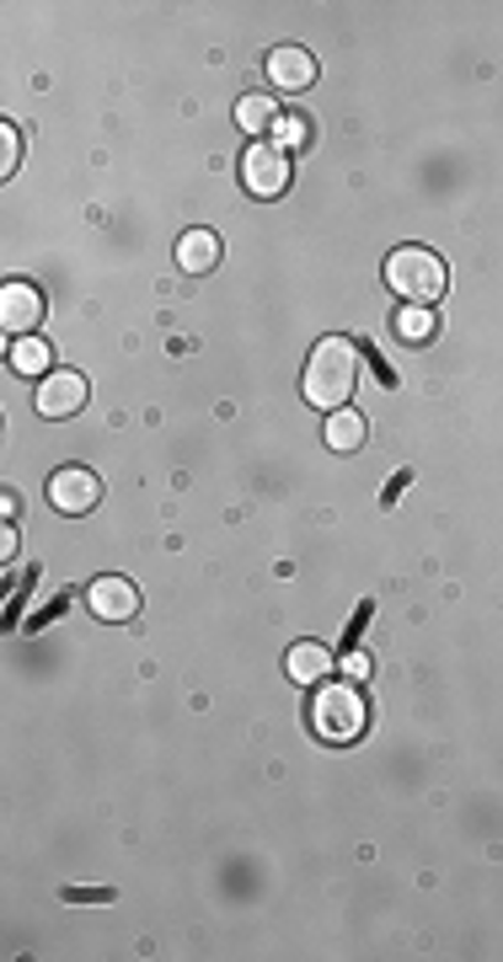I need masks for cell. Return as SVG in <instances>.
I'll return each instance as SVG.
<instances>
[{
	"mask_svg": "<svg viewBox=\"0 0 503 962\" xmlns=\"http://www.w3.org/2000/svg\"><path fill=\"white\" fill-rule=\"evenodd\" d=\"M343 669H349V680H364V674H370V658H343Z\"/></svg>",
	"mask_w": 503,
	"mask_h": 962,
	"instance_id": "ac0fdd59",
	"label": "cell"
},
{
	"mask_svg": "<svg viewBox=\"0 0 503 962\" xmlns=\"http://www.w3.org/2000/svg\"><path fill=\"white\" fill-rule=\"evenodd\" d=\"M86 610L97 620H135L140 616V594H135V584L129 578H97V584L86 588Z\"/></svg>",
	"mask_w": 503,
	"mask_h": 962,
	"instance_id": "ba28073f",
	"label": "cell"
},
{
	"mask_svg": "<svg viewBox=\"0 0 503 962\" xmlns=\"http://www.w3.org/2000/svg\"><path fill=\"white\" fill-rule=\"evenodd\" d=\"M178 268H188V274H210V268H220V236L215 231H188V236L178 240Z\"/></svg>",
	"mask_w": 503,
	"mask_h": 962,
	"instance_id": "8fae6325",
	"label": "cell"
},
{
	"mask_svg": "<svg viewBox=\"0 0 503 962\" xmlns=\"http://www.w3.org/2000/svg\"><path fill=\"white\" fill-rule=\"evenodd\" d=\"M370 727V701L360 685H322L311 695V733L327 744H354Z\"/></svg>",
	"mask_w": 503,
	"mask_h": 962,
	"instance_id": "3957f363",
	"label": "cell"
},
{
	"mask_svg": "<svg viewBox=\"0 0 503 962\" xmlns=\"http://www.w3.org/2000/svg\"><path fill=\"white\" fill-rule=\"evenodd\" d=\"M49 503L60 514H92L103 503V481L92 477V471H81V466H65V471L49 477Z\"/></svg>",
	"mask_w": 503,
	"mask_h": 962,
	"instance_id": "5b68a950",
	"label": "cell"
},
{
	"mask_svg": "<svg viewBox=\"0 0 503 962\" xmlns=\"http://www.w3.org/2000/svg\"><path fill=\"white\" fill-rule=\"evenodd\" d=\"M43 321V295H38L33 284H6L0 289V327L11 332V338H33V327Z\"/></svg>",
	"mask_w": 503,
	"mask_h": 962,
	"instance_id": "8992f818",
	"label": "cell"
},
{
	"mask_svg": "<svg viewBox=\"0 0 503 962\" xmlns=\"http://www.w3.org/2000/svg\"><path fill=\"white\" fill-rule=\"evenodd\" d=\"M386 284H392L396 300H407V306H434L450 289V268L434 257L429 246H396L392 257H386Z\"/></svg>",
	"mask_w": 503,
	"mask_h": 962,
	"instance_id": "7a4b0ae2",
	"label": "cell"
},
{
	"mask_svg": "<svg viewBox=\"0 0 503 962\" xmlns=\"http://www.w3.org/2000/svg\"><path fill=\"white\" fill-rule=\"evenodd\" d=\"M360 445H364V417L354 413V407H338V413H327V449H338V455H354Z\"/></svg>",
	"mask_w": 503,
	"mask_h": 962,
	"instance_id": "7c38bea8",
	"label": "cell"
},
{
	"mask_svg": "<svg viewBox=\"0 0 503 962\" xmlns=\"http://www.w3.org/2000/svg\"><path fill=\"white\" fill-rule=\"evenodd\" d=\"M274 129H279V145H285V150H295V145H306V135H311V124H306L300 113H285V118H279Z\"/></svg>",
	"mask_w": 503,
	"mask_h": 962,
	"instance_id": "e0dca14e",
	"label": "cell"
},
{
	"mask_svg": "<svg viewBox=\"0 0 503 962\" xmlns=\"http://www.w3.org/2000/svg\"><path fill=\"white\" fill-rule=\"evenodd\" d=\"M434 332H439V316H434L429 306L396 310V338H402V343H429Z\"/></svg>",
	"mask_w": 503,
	"mask_h": 962,
	"instance_id": "5bb4252c",
	"label": "cell"
},
{
	"mask_svg": "<svg viewBox=\"0 0 503 962\" xmlns=\"http://www.w3.org/2000/svg\"><path fill=\"white\" fill-rule=\"evenodd\" d=\"M49 343H38V338H17L11 343V370L17 375H49Z\"/></svg>",
	"mask_w": 503,
	"mask_h": 962,
	"instance_id": "9a60e30c",
	"label": "cell"
},
{
	"mask_svg": "<svg viewBox=\"0 0 503 962\" xmlns=\"http://www.w3.org/2000/svg\"><path fill=\"white\" fill-rule=\"evenodd\" d=\"M242 182H247L252 199H279L289 188V150L279 139L247 145V156H242Z\"/></svg>",
	"mask_w": 503,
	"mask_h": 962,
	"instance_id": "277c9868",
	"label": "cell"
},
{
	"mask_svg": "<svg viewBox=\"0 0 503 962\" xmlns=\"http://www.w3.org/2000/svg\"><path fill=\"white\" fill-rule=\"evenodd\" d=\"M0 556H6V562H11V556H17V530H11V524H6V530H0Z\"/></svg>",
	"mask_w": 503,
	"mask_h": 962,
	"instance_id": "d6986e66",
	"label": "cell"
},
{
	"mask_svg": "<svg viewBox=\"0 0 503 962\" xmlns=\"http://www.w3.org/2000/svg\"><path fill=\"white\" fill-rule=\"evenodd\" d=\"M354 385H360V348L349 343V338H322V343L311 348L306 380H300L306 402L322 407V413H338V407H349Z\"/></svg>",
	"mask_w": 503,
	"mask_h": 962,
	"instance_id": "6da1fadb",
	"label": "cell"
},
{
	"mask_svg": "<svg viewBox=\"0 0 503 962\" xmlns=\"http://www.w3.org/2000/svg\"><path fill=\"white\" fill-rule=\"evenodd\" d=\"M17 161H22V135L17 124H0V177H17Z\"/></svg>",
	"mask_w": 503,
	"mask_h": 962,
	"instance_id": "2e32d148",
	"label": "cell"
},
{
	"mask_svg": "<svg viewBox=\"0 0 503 962\" xmlns=\"http://www.w3.org/2000/svg\"><path fill=\"white\" fill-rule=\"evenodd\" d=\"M33 402L43 417H75L86 407V380L75 375V370H54V375H43Z\"/></svg>",
	"mask_w": 503,
	"mask_h": 962,
	"instance_id": "52a82bcc",
	"label": "cell"
},
{
	"mask_svg": "<svg viewBox=\"0 0 503 962\" xmlns=\"http://www.w3.org/2000/svg\"><path fill=\"white\" fill-rule=\"evenodd\" d=\"M285 113H279V103L274 97H263V92H247L242 103H236V124L247 129V135H263V129H274Z\"/></svg>",
	"mask_w": 503,
	"mask_h": 962,
	"instance_id": "4fadbf2b",
	"label": "cell"
},
{
	"mask_svg": "<svg viewBox=\"0 0 503 962\" xmlns=\"http://www.w3.org/2000/svg\"><path fill=\"white\" fill-rule=\"evenodd\" d=\"M268 81L279 86V92H311L317 86V54H306L300 43H285V49H274L268 54Z\"/></svg>",
	"mask_w": 503,
	"mask_h": 962,
	"instance_id": "9c48e42d",
	"label": "cell"
},
{
	"mask_svg": "<svg viewBox=\"0 0 503 962\" xmlns=\"http://www.w3.org/2000/svg\"><path fill=\"white\" fill-rule=\"evenodd\" d=\"M285 669H289V680H295V685H322L327 674H332V653H327L322 642H295Z\"/></svg>",
	"mask_w": 503,
	"mask_h": 962,
	"instance_id": "30bf717a",
	"label": "cell"
}]
</instances>
